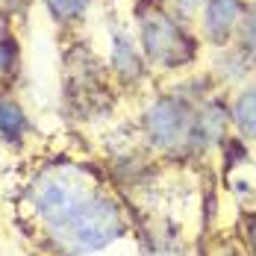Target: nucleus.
Wrapping results in <instances>:
<instances>
[{"mask_svg":"<svg viewBox=\"0 0 256 256\" xmlns=\"http://www.w3.org/2000/svg\"><path fill=\"white\" fill-rule=\"evenodd\" d=\"M142 48L148 59L162 68H180L194 59L192 36L165 9H150L142 15Z\"/></svg>","mask_w":256,"mask_h":256,"instance_id":"2","label":"nucleus"},{"mask_svg":"<svg viewBox=\"0 0 256 256\" xmlns=\"http://www.w3.org/2000/svg\"><path fill=\"white\" fill-rule=\"evenodd\" d=\"M124 232V215L109 198H88L59 224L50 227L53 242L68 256L100 250Z\"/></svg>","mask_w":256,"mask_h":256,"instance_id":"1","label":"nucleus"},{"mask_svg":"<svg viewBox=\"0 0 256 256\" xmlns=\"http://www.w3.org/2000/svg\"><path fill=\"white\" fill-rule=\"evenodd\" d=\"M242 21V0H206L204 32L212 44H227Z\"/></svg>","mask_w":256,"mask_h":256,"instance_id":"5","label":"nucleus"},{"mask_svg":"<svg viewBox=\"0 0 256 256\" xmlns=\"http://www.w3.org/2000/svg\"><path fill=\"white\" fill-rule=\"evenodd\" d=\"M168 3H171V6L177 9L180 15H192V12H194V9H198V6H200L204 0H168Z\"/></svg>","mask_w":256,"mask_h":256,"instance_id":"11","label":"nucleus"},{"mask_svg":"<svg viewBox=\"0 0 256 256\" xmlns=\"http://www.w3.org/2000/svg\"><path fill=\"white\" fill-rule=\"evenodd\" d=\"M112 59H115V71L121 77H142V62H138V53L132 50L124 36L115 38V50H112Z\"/></svg>","mask_w":256,"mask_h":256,"instance_id":"8","label":"nucleus"},{"mask_svg":"<svg viewBox=\"0 0 256 256\" xmlns=\"http://www.w3.org/2000/svg\"><path fill=\"white\" fill-rule=\"evenodd\" d=\"M194 121L198 115L192 112V106L180 98H162L156 100L148 115H144V130L148 138L162 150H174L186 142H194Z\"/></svg>","mask_w":256,"mask_h":256,"instance_id":"3","label":"nucleus"},{"mask_svg":"<svg viewBox=\"0 0 256 256\" xmlns=\"http://www.w3.org/2000/svg\"><path fill=\"white\" fill-rule=\"evenodd\" d=\"M230 115H232V124L238 127V132L244 138L256 142V88H248V92H242L236 98Z\"/></svg>","mask_w":256,"mask_h":256,"instance_id":"6","label":"nucleus"},{"mask_svg":"<svg viewBox=\"0 0 256 256\" xmlns=\"http://www.w3.org/2000/svg\"><path fill=\"white\" fill-rule=\"evenodd\" d=\"M227 256H236V254H227Z\"/></svg>","mask_w":256,"mask_h":256,"instance_id":"13","label":"nucleus"},{"mask_svg":"<svg viewBox=\"0 0 256 256\" xmlns=\"http://www.w3.org/2000/svg\"><path fill=\"white\" fill-rule=\"evenodd\" d=\"M88 3H92V0H44V6L50 9V15L56 21H62V24L77 21L80 15L88 9Z\"/></svg>","mask_w":256,"mask_h":256,"instance_id":"9","label":"nucleus"},{"mask_svg":"<svg viewBox=\"0 0 256 256\" xmlns=\"http://www.w3.org/2000/svg\"><path fill=\"white\" fill-rule=\"evenodd\" d=\"M248 242H250V250L256 256V215H254V221H250V227H248Z\"/></svg>","mask_w":256,"mask_h":256,"instance_id":"12","label":"nucleus"},{"mask_svg":"<svg viewBox=\"0 0 256 256\" xmlns=\"http://www.w3.org/2000/svg\"><path fill=\"white\" fill-rule=\"evenodd\" d=\"M26 130V115L21 106H15L12 100L0 98V138L6 142H18Z\"/></svg>","mask_w":256,"mask_h":256,"instance_id":"7","label":"nucleus"},{"mask_svg":"<svg viewBox=\"0 0 256 256\" xmlns=\"http://www.w3.org/2000/svg\"><path fill=\"white\" fill-rule=\"evenodd\" d=\"M242 53L250 65H256V12H250L242 24Z\"/></svg>","mask_w":256,"mask_h":256,"instance_id":"10","label":"nucleus"},{"mask_svg":"<svg viewBox=\"0 0 256 256\" xmlns=\"http://www.w3.org/2000/svg\"><path fill=\"white\" fill-rule=\"evenodd\" d=\"M88 188L82 186V180L74 177V174H65V171H56V174H48L36 182L32 188V206L36 212L44 218V224L53 227L59 224L62 218H68L74 209H77L82 200H88Z\"/></svg>","mask_w":256,"mask_h":256,"instance_id":"4","label":"nucleus"}]
</instances>
